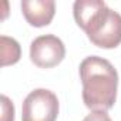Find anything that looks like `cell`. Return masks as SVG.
<instances>
[{"instance_id": "cell-1", "label": "cell", "mask_w": 121, "mask_h": 121, "mask_svg": "<svg viewBox=\"0 0 121 121\" xmlns=\"http://www.w3.org/2000/svg\"><path fill=\"white\" fill-rule=\"evenodd\" d=\"M74 20L88 40L100 48H115L121 43V14L101 0H77L73 6Z\"/></svg>"}, {"instance_id": "cell-2", "label": "cell", "mask_w": 121, "mask_h": 121, "mask_svg": "<svg viewBox=\"0 0 121 121\" xmlns=\"http://www.w3.org/2000/svg\"><path fill=\"white\" fill-rule=\"evenodd\" d=\"M83 101L93 111H107L117 100L118 73L108 60L90 56L80 63Z\"/></svg>"}, {"instance_id": "cell-3", "label": "cell", "mask_w": 121, "mask_h": 121, "mask_svg": "<svg viewBox=\"0 0 121 121\" xmlns=\"http://www.w3.org/2000/svg\"><path fill=\"white\" fill-rule=\"evenodd\" d=\"M58 115V98L47 88L33 90L23 101V121H56Z\"/></svg>"}, {"instance_id": "cell-4", "label": "cell", "mask_w": 121, "mask_h": 121, "mask_svg": "<svg viewBox=\"0 0 121 121\" xmlns=\"http://www.w3.org/2000/svg\"><path fill=\"white\" fill-rule=\"evenodd\" d=\"M66 57L64 43L54 34H44L34 39L30 44V60L40 69H51Z\"/></svg>"}, {"instance_id": "cell-5", "label": "cell", "mask_w": 121, "mask_h": 121, "mask_svg": "<svg viewBox=\"0 0 121 121\" xmlns=\"http://www.w3.org/2000/svg\"><path fill=\"white\" fill-rule=\"evenodd\" d=\"M22 12L26 22L34 27L48 26L56 13V3L53 0H23Z\"/></svg>"}, {"instance_id": "cell-6", "label": "cell", "mask_w": 121, "mask_h": 121, "mask_svg": "<svg viewBox=\"0 0 121 121\" xmlns=\"http://www.w3.org/2000/svg\"><path fill=\"white\" fill-rule=\"evenodd\" d=\"M0 48H2V66H10V64H16L20 56H22V48L20 44L7 36H2L0 37Z\"/></svg>"}, {"instance_id": "cell-7", "label": "cell", "mask_w": 121, "mask_h": 121, "mask_svg": "<svg viewBox=\"0 0 121 121\" xmlns=\"http://www.w3.org/2000/svg\"><path fill=\"white\" fill-rule=\"evenodd\" d=\"M2 121H14V105L6 95H2Z\"/></svg>"}, {"instance_id": "cell-8", "label": "cell", "mask_w": 121, "mask_h": 121, "mask_svg": "<svg viewBox=\"0 0 121 121\" xmlns=\"http://www.w3.org/2000/svg\"><path fill=\"white\" fill-rule=\"evenodd\" d=\"M83 121H112L107 111H91Z\"/></svg>"}]
</instances>
